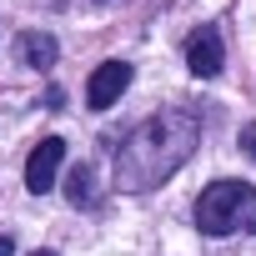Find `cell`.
<instances>
[{
  "instance_id": "cell-3",
  "label": "cell",
  "mask_w": 256,
  "mask_h": 256,
  "mask_svg": "<svg viewBox=\"0 0 256 256\" xmlns=\"http://www.w3.org/2000/svg\"><path fill=\"white\" fill-rule=\"evenodd\" d=\"M131 60H106V66H96L90 70V80H86V106L90 110H106V106H116L120 96H126V86H131Z\"/></svg>"
},
{
  "instance_id": "cell-9",
  "label": "cell",
  "mask_w": 256,
  "mask_h": 256,
  "mask_svg": "<svg viewBox=\"0 0 256 256\" xmlns=\"http://www.w3.org/2000/svg\"><path fill=\"white\" fill-rule=\"evenodd\" d=\"M10 251H16V241H10V236H0V256H10Z\"/></svg>"
},
{
  "instance_id": "cell-5",
  "label": "cell",
  "mask_w": 256,
  "mask_h": 256,
  "mask_svg": "<svg viewBox=\"0 0 256 256\" xmlns=\"http://www.w3.org/2000/svg\"><path fill=\"white\" fill-rule=\"evenodd\" d=\"M60 161H66V141H60V136H46V141L30 151V161H26V186H30L36 196H46V191L56 186V176H60Z\"/></svg>"
},
{
  "instance_id": "cell-4",
  "label": "cell",
  "mask_w": 256,
  "mask_h": 256,
  "mask_svg": "<svg viewBox=\"0 0 256 256\" xmlns=\"http://www.w3.org/2000/svg\"><path fill=\"white\" fill-rule=\"evenodd\" d=\"M186 66H191V76H201V80L221 76L226 50H221V30H216V26H196V30L186 36Z\"/></svg>"
},
{
  "instance_id": "cell-8",
  "label": "cell",
  "mask_w": 256,
  "mask_h": 256,
  "mask_svg": "<svg viewBox=\"0 0 256 256\" xmlns=\"http://www.w3.org/2000/svg\"><path fill=\"white\" fill-rule=\"evenodd\" d=\"M241 146H246V156L256 161V120H251V126H246V131H241Z\"/></svg>"
},
{
  "instance_id": "cell-7",
  "label": "cell",
  "mask_w": 256,
  "mask_h": 256,
  "mask_svg": "<svg viewBox=\"0 0 256 256\" xmlns=\"http://www.w3.org/2000/svg\"><path fill=\"white\" fill-rule=\"evenodd\" d=\"M66 201L80 206V211L96 206V176H90V166H70V176H66Z\"/></svg>"
},
{
  "instance_id": "cell-6",
  "label": "cell",
  "mask_w": 256,
  "mask_h": 256,
  "mask_svg": "<svg viewBox=\"0 0 256 256\" xmlns=\"http://www.w3.org/2000/svg\"><path fill=\"white\" fill-rule=\"evenodd\" d=\"M56 56H60V46H56V36L50 30H20L16 36V60L20 66H30V70H50L56 66Z\"/></svg>"
},
{
  "instance_id": "cell-2",
  "label": "cell",
  "mask_w": 256,
  "mask_h": 256,
  "mask_svg": "<svg viewBox=\"0 0 256 256\" xmlns=\"http://www.w3.org/2000/svg\"><path fill=\"white\" fill-rule=\"evenodd\" d=\"M196 226L206 236H236V231L256 236V186H246V181H211L196 196Z\"/></svg>"
},
{
  "instance_id": "cell-1",
  "label": "cell",
  "mask_w": 256,
  "mask_h": 256,
  "mask_svg": "<svg viewBox=\"0 0 256 256\" xmlns=\"http://www.w3.org/2000/svg\"><path fill=\"white\" fill-rule=\"evenodd\" d=\"M201 120L191 106H166L156 116H146L136 131H126V141L116 146V186L120 191H156L166 186L196 151Z\"/></svg>"
},
{
  "instance_id": "cell-10",
  "label": "cell",
  "mask_w": 256,
  "mask_h": 256,
  "mask_svg": "<svg viewBox=\"0 0 256 256\" xmlns=\"http://www.w3.org/2000/svg\"><path fill=\"white\" fill-rule=\"evenodd\" d=\"M30 256H56V251H30Z\"/></svg>"
}]
</instances>
